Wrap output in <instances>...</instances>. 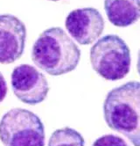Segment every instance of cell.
<instances>
[{"instance_id":"obj_11","label":"cell","mask_w":140,"mask_h":146,"mask_svg":"<svg viewBox=\"0 0 140 146\" xmlns=\"http://www.w3.org/2000/svg\"><path fill=\"white\" fill-rule=\"evenodd\" d=\"M8 92V87H7V83L3 76V74L0 71V103H1L5 98L6 97Z\"/></svg>"},{"instance_id":"obj_5","label":"cell","mask_w":140,"mask_h":146,"mask_svg":"<svg viewBox=\"0 0 140 146\" xmlns=\"http://www.w3.org/2000/svg\"><path fill=\"white\" fill-rule=\"evenodd\" d=\"M11 79L13 93L25 104L37 105L44 101L47 96L49 85L45 75L30 64L15 67Z\"/></svg>"},{"instance_id":"obj_9","label":"cell","mask_w":140,"mask_h":146,"mask_svg":"<svg viewBox=\"0 0 140 146\" xmlns=\"http://www.w3.org/2000/svg\"><path fill=\"white\" fill-rule=\"evenodd\" d=\"M85 140L81 133L69 127L53 131L47 146H84Z\"/></svg>"},{"instance_id":"obj_4","label":"cell","mask_w":140,"mask_h":146,"mask_svg":"<svg viewBox=\"0 0 140 146\" xmlns=\"http://www.w3.org/2000/svg\"><path fill=\"white\" fill-rule=\"evenodd\" d=\"M45 128L36 113L13 108L0 121V140L5 146H45Z\"/></svg>"},{"instance_id":"obj_1","label":"cell","mask_w":140,"mask_h":146,"mask_svg":"<svg viewBox=\"0 0 140 146\" xmlns=\"http://www.w3.org/2000/svg\"><path fill=\"white\" fill-rule=\"evenodd\" d=\"M103 117L110 129L140 146V82H127L108 92Z\"/></svg>"},{"instance_id":"obj_13","label":"cell","mask_w":140,"mask_h":146,"mask_svg":"<svg viewBox=\"0 0 140 146\" xmlns=\"http://www.w3.org/2000/svg\"><path fill=\"white\" fill-rule=\"evenodd\" d=\"M50 1H53V2H57V1H60V0H50Z\"/></svg>"},{"instance_id":"obj_6","label":"cell","mask_w":140,"mask_h":146,"mask_svg":"<svg viewBox=\"0 0 140 146\" xmlns=\"http://www.w3.org/2000/svg\"><path fill=\"white\" fill-rule=\"evenodd\" d=\"M65 26L68 34L81 45H89L103 32L105 22L97 9L85 7L75 9L67 16Z\"/></svg>"},{"instance_id":"obj_7","label":"cell","mask_w":140,"mask_h":146,"mask_svg":"<svg viewBox=\"0 0 140 146\" xmlns=\"http://www.w3.org/2000/svg\"><path fill=\"white\" fill-rule=\"evenodd\" d=\"M26 40V27L18 18L0 15V64H12L22 56Z\"/></svg>"},{"instance_id":"obj_10","label":"cell","mask_w":140,"mask_h":146,"mask_svg":"<svg viewBox=\"0 0 140 146\" xmlns=\"http://www.w3.org/2000/svg\"><path fill=\"white\" fill-rule=\"evenodd\" d=\"M92 146H130L122 137L116 135L109 134L102 135L96 139Z\"/></svg>"},{"instance_id":"obj_8","label":"cell","mask_w":140,"mask_h":146,"mask_svg":"<svg viewBox=\"0 0 140 146\" xmlns=\"http://www.w3.org/2000/svg\"><path fill=\"white\" fill-rule=\"evenodd\" d=\"M104 10L112 25L126 27L140 19V0H104Z\"/></svg>"},{"instance_id":"obj_12","label":"cell","mask_w":140,"mask_h":146,"mask_svg":"<svg viewBox=\"0 0 140 146\" xmlns=\"http://www.w3.org/2000/svg\"><path fill=\"white\" fill-rule=\"evenodd\" d=\"M137 72L140 76V49L138 51V55H137Z\"/></svg>"},{"instance_id":"obj_2","label":"cell","mask_w":140,"mask_h":146,"mask_svg":"<svg viewBox=\"0 0 140 146\" xmlns=\"http://www.w3.org/2000/svg\"><path fill=\"white\" fill-rule=\"evenodd\" d=\"M80 59V48L60 27H51L42 32L32 49L34 64L51 76L73 71Z\"/></svg>"},{"instance_id":"obj_3","label":"cell","mask_w":140,"mask_h":146,"mask_svg":"<svg viewBox=\"0 0 140 146\" xmlns=\"http://www.w3.org/2000/svg\"><path fill=\"white\" fill-rule=\"evenodd\" d=\"M89 58L93 70L106 80L123 79L131 70L130 48L116 35L100 38L90 48Z\"/></svg>"}]
</instances>
